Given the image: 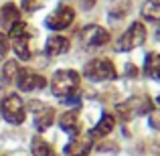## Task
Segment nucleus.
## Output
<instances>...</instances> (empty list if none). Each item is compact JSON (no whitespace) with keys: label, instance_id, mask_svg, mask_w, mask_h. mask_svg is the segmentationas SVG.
Wrapping results in <instances>:
<instances>
[{"label":"nucleus","instance_id":"nucleus-1","mask_svg":"<svg viewBox=\"0 0 160 156\" xmlns=\"http://www.w3.org/2000/svg\"><path fill=\"white\" fill-rule=\"evenodd\" d=\"M8 37L12 39V49H14L16 57L18 59H31V55H32V47H31L32 31H31V27H28L27 23L18 20L14 27H10Z\"/></svg>","mask_w":160,"mask_h":156},{"label":"nucleus","instance_id":"nucleus-2","mask_svg":"<svg viewBox=\"0 0 160 156\" xmlns=\"http://www.w3.org/2000/svg\"><path fill=\"white\" fill-rule=\"evenodd\" d=\"M79 89V73L73 69H61L55 71L51 77V91L57 98L73 95Z\"/></svg>","mask_w":160,"mask_h":156},{"label":"nucleus","instance_id":"nucleus-3","mask_svg":"<svg viewBox=\"0 0 160 156\" xmlns=\"http://www.w3.org/2000/svg\"><path fill=\"white\" fill-rule=\"evenodd\" d=\"M83 75L87 79H91V81H112V79H116L118 73H116V67H113V63L109 59L99 57V59H91L83 67Z\"/></svg>","mask_w":160,"mask_h":156},{"label":"nucleus","instance_id":"nucleus-4","mask_svg":"<svg viewBox=\"0 0 160 156\" xmlns=\"http://www.w3.org/2000/svg\"><path fill=\"white\" fill-rule=\"evenodd\" d=\"M146 43V27L142 23H132L130 28L124 33V35L118 39V51L126 53V51H132V49H138Z\"/></svg>","mask_w":160,"mask_h":156},{"label":"nucleus","instance_id":"nucleus-5","mask_svg":"<svg viewBox=\"0 0 160 156\" xmlns=\"http://www.w3.org/2000/svg\"><path fill=\"white\" fill-rule=\"evenodd\" d=\"M2 118L12 126H18L24 122V116H27V109H24V103L20 99V95L10 93L2 99Z\"/></svg>","mask_w":160,"mask_h":156},{"label":"nucleus","instance_id":"nucleus-6","mask_svg":"<svg viewBox=\"0 0 160 156\" xmlns=\"http://www.w3.org/2000/svg\"><path fill=\"white\" fill-rule=\"evenodd\" d=\"M79 39H81L83 49L91 51V49H99V47L109 43V33L103 27H99V24H87L79 33Z\"/></svg>","mask_w":160,"mask_h":156},{"label":"nucleus","instance_id":"nucleus-7","mask_svg":"<svg viewBox=\"0 0 160 156\" xmlns=\"http://www.w3.org/2000/svg\"><path fill=\"white\" fill-rule=\"evenodd\" d=\"M75 18V10L71 6H59L55 12L47 16V20H45V24H47L51 31H63V28H67L71 23H73Z\"/></svg>","mask_w":160,"mask_h":156},{"label":"nucleus","instance_id":"nucleus-8","mask_svg":"<svg viewBox=\"0 0 160 156\" xmlns=\"http://www.w3.org/2000/svg\"><path fill=\"white\" fill-rule=\"evenodd\" d=\"M16 85L22 91H39L43 87H47V79L31 69H20L18 77H16Z\"/></svg>","mask_w":160,"mask_h":156},{"label":"nucleus","instance_id":"nucleus-9","mask_svg":"<svg viewBox=\"0 0 160 156\" xmlns=\"http://www.w3.org/2000/svg\"><path fill=\"white\" fill-rule=\"evenodd\" d=\"M31 109L35 112V128L39 132H45L55 122V109L41 102H31Z\"/></svg>","mask_w":160,"mask_h":156},{"label":"nucleus","instance_id":"nucleus-10","mask_svg":"<svg viewBox=\"0 0 160 156\" xmlns=\"http://www.w3.org/2000/svg\"><path fill=\"white\" fill-rule=\"evenodd\" d=\"M59 126L65 134L69 136H79L81 134V118H79L77 109H69V112H63V116L59 118Z\"/></svg>","mask_w":160,"mask_h":156},{"label":"nucleus","instance_id":"nucleus-11","mask_svg":"<svg viewBox=\"0 0 160 156\" xmlns=\"http://www.w3.org/2000/svg\"><path fill=\"white\" fill-rule=\"evenodd\" d=\"M91 152V138L89 136H73L65 146V156H87Z\"/></svg>","mask_w":160,"mask_h":156},{"label":"nucleus","instance_id":"nucleus-12","mask_svg":"<svg viewBox=\"0 0 160 156\" xmlns=\"http://www.w3.org/2000/svg\"><path fill=\"white\" fill-rule=\"evenodd\" d=\"M71 43L67 37L63 35H55L51 37V39L47 41V45H45V53L49 55V57H61V55H65L67 51H69Z\"/></svg>","mask_w":160,"mask_h":156},{"label":"nucleus","instance_id":"nucleus-13","mask_svg":"<svg viewBox=\"0 0 160 156\" xmlns=\"http://www.w3.org/2000/svg\"><path fill=\"white\" fill-rule=\"evenodd\" d=\"M18 20H20V12L16 8V4L6 2L0 8V24H2L4 31H10V27H14Z\"/></svg>","mask_w":160,"mask_h":156},{"label":"nucleus","instance_id":"nucleus-14","mask_svg":"<svg viewBox=\"0 0 160 156\" xmlns=\"http://www.w3.org/2000/svg\"><path fill=\"white\" fill-rule=\"evenodd\" d=\"M144 73L160 81V53H148L144 63Z\"/></svg>","mask_w":160,"mask_h":156},{"label":"nucleus","instance_id":"nucleus-15","mask_svg":"<svg viewBox=\"0 0 160 156\" xmlns=\"http://www.w3.org/2000/svg\"><path fill=\"white\" fill-rule=\"evenodd\" d=\"M113 126H116V118L109 116V113H103L102 120L98 122V126H95V128L91 130V136H98V138L108 136V134L113 130Z\"/></svg>","mask_w":160,"mask_h":156},{"label":"nucleus","instance_id":"nucleus-16","mask_svg":"<svg viewBox=\"0 0 160 156\" xmlns=\"http://www.w3.org/2000/svg\"><path fill=\"white\" fill-rule=\"evenodd\" d=\"M142 16L150 23H158L160 20V0H146L142 4Z\"/></svg>","mask_w":160,"mask_h":156},{"label":"nucleus","instance_id":"nucleus-17","mask_svg":"<svg viewBox=\"0 0 160 156\" xmlns=\"http://www.w3.org/2000/svg\"><path fill=\"white\" fill-rule=\"evenodd\" d=\"M31 150H32V156H57L55 150H53V146L49 144V142H45L43 138H32Z\"/></svg>","mask_w":160,"mask_h":156},{"label":"nucleus","instance_id":"nucleus-18","mask_svg":"<svg viewBox=\"0 0 160 156\" xmlns=\"http://www.w3.org/2000/svg\"><path fill=\"white\" fill-rule=\"evenodd\" d=\"M18 73H20V65L16 61H6V63H4V67H2V79H4V83L16 81Z\"/></svg>","mask_w":160,"mask_h":156},{"label":"nucleus","instance_id":"nucleus-19","mask_svg":"<svg viewBox=\"0 0 160 156\" xmlns=\"http://www.w3.org/2000/svg\"><path fill=\"white\" fill-rule=\"evenodd\" d=\"M128 12H130V0H113L112 6H109L112 18L113 16H116V18H124Z\"/></svg>","mask_w":160,"mask_h":156},{"label":"nucleus","instance_id":"nucleus-20","mask_svg":"<svg viewBox=\"0 0 160 156\" xmlns=\"http://www.w3.org/2000/svg\"><path fill=\"white\" fill-rule=\"evenodd\" d=\"M116 113H118V118H122L124 122H128V120L134 118V113H132V109L128 108V103H118L116 105Z\"/></svg>","mask_w":160,"mask_h":156},{"label":"nucleus","instance_id":"nucleus-21","mask_svg":"<svg viewBox=\"0 0 160 156\" xmlns=\"http://www.w3.org/2000/svg\"><path fill=\"white\" fill-rule=\"evenodd\" d=\"M148 124L152 130H160V109H152L148 113Z\"/></svg>","mask_w":160,"mask_h":156},{"label":"nucleus","instance_id":"nucleus-22","mask_svg":"<svg viewBox=\"0 0 160 156\" xmlns=\"http://www.w3.org/2000/svg\"><path fill=\"white\" fill-rule=\"evenodd\" d=\"M43 6V0H22V8L27 12H35Z\"/></svg>","mask_w":160,"mask_h":156},{"label":"nucleus","instance_id":"nucleus-23","mask_svg":"<svg viewBox=\"0 0 160 156\" xmlns=\"http://www.w3.org/2000/svg\"><path fill=\"white\" fill-rule=\"evenodd\" d=\"M61 102L65 103V105H79V103H81V95H75L73 93V98L67 95V98H61Z\"/></svg>","mask_w":160,"mask_h":156},{"label":"nucleus","instance_id":"nucleus-24","mask_svg":"<svg viewBox=\"0 0 160 156\" xmlns=\"http://www.w3.org/2000/svg\"><path fill=\"white\" fill-rule=\"evenodd\" d=\"M6 53H8V41L4 35H0V59L6 57Z\"/></svg>","mask_w":160,"mask_h":156},{"label":"nucleus","instance_id":"nucleus-25","mask_svg":"<svg viewBox=\"0 0 160 156\" xmlns=\"http://www.w3.org/2000/svg\"><path fill=\"white\" fill-rule=\"evenodd\" d=\"M79 4H81L83 10H91V8L98 4V0H79Z\"/></svg>","mask_w":160,"mask_h":156},{"label":"nucleus","instance_id":"nucleus-26","mask_svg":"<svg viewBox=\"0 0 160 156\" xmlns=\"http://www.w3.org/2000/svg\"><path fill=\"white\" fill-rule=\"evenodd\" d=\"M126 75H128V77H136V75H138L136 67H134L132 63H128V65H126Z\"/></svg>","mask_w":160,"mask_h":156},{"label":"nucleus","instance_id":"nucleus-27","mask_svg":"<svg viewBox=\"0 0 160 156\" xmlns=\"http://www.w3.org/2000/svg\"><path fill=\"white\" fill-rule=\"evenodd\" d=\"M158 39H160V28H158Z\"/></svg>","mask_w":160,"mask_h":156},{"label":"nucleus","instance_id":"nucleus-28","mask_svg":"<svg viewBox=\"0 0 160 156\" xmlns=\"http://www.w3.org/2000/svg\"><path fill=\"white\" fill-rule=\"evenodd\" d=\"M0 156H2V154H0Z\"/></svg>","mask_w":160,"mask_h":156}]
</instances>
